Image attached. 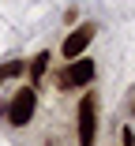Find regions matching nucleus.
<instances>
[{
    "mask_svg": "<svg viewBox=\"0 0 135 146\" xmlns=\"http://www.w3.org/2000/svg\"><path fill=\"white\" fill-rule=\"evenodd\" d=\"M34 109H38V94H34V86H23V90L11 98V105H8V120L15 124V127H26L34 120Z\"/></svg>",
    "mask_w": 135,
    "mask_h": 146,
    "instance_id": "1",
    "label": "nucleus"
},
{
    "mask_svg": "<svg viewBox=\"0 0 135 146\" xmlns=\"http://www.w3.org/2000/svg\"><path fill=\"white\" fill-rule=\"evenodd\" d=\"M94 135H98V98L86 94L79 101V146H94Z\"/></svg>",
    "mask_w": 135,
    "mask_h": 146,
    "instance_id": "2",
    "label": "nucleus"
},
{
    "mask_svg": "<svg viewBox=\"0 0 135 146\" xmlns=\"http://www.w3.org/2000/svg\"><path fill=\"white\" fill-rule=\"evenodd\" d=\"M94 60H79V56H75V60L57 75V86H60V90H75V86H86L90 79H94Z\"/></svg>",
    "mask_w": 135,
    "mask_h": 146,
    "instance_id": "3",
    "label": "nucleus"
},
{
    "mask_svg": "<svg viewBox=\"0 0 135 146\" xmlns=\"http://www.w3.org/2000/svg\"><path fill=\"white\" fill-rule=\"evenodd\" d=\"M94 41V23H83L79 30H71L68 38H64V56L68 60H75V56H83V49Z\"/></svg>",
    "mask_w": 135,
    "mask_h": 146,
    "instance_id": "4",
    "label": "nucleus"
},
{
    "mask_svg": "<svg viewBox=\"0 0 135 146\" xmlns=\"http://www.w3.org/2000/svg\"><path fill=\"white\" fill-rule=\"evenodd\" d=\"M19 71H26L19 60H8V64H0V82H8V79H15Z\"/></svg>",
    "mask_w": 135,
    "mask_h": 146,
    "instance_id": "5",
    "label": "nucleus"
},
{
    "mask_svg": "<svg viewBox=\"0 0 135 146\" xmlns=\"http://www.w3.org/2000/svg\"><path fill=\"white\" fill-rule=\"evenodd\" d=\"M45 68H49V56H45V52H41V56H38V60H34V64H30V68H26V71H30V79H34V82H38V79H41V75H45Z\"/></svg>",
    "mask_w": 135,
    "mask_h": 146,
    "instance_id": "6",
    "label": "nucleus"
},
{
    "mask_svg": "<svg viewBox=\"0 0 135 146\" xmlns=\"http://www.w3.org/2000/svg\"><path fill=\"white\" fill-rule=\"evenodd\" d=\"M120 146H135V135H131V131H128V127H124V131H120Z\"/></svg>",
    "mask_w": 135,
    "mask_h": 146,
    "instance_id": "7",
    "label": "nucleus"
}]
</instances>
